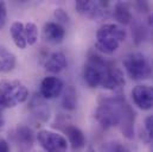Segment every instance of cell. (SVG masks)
I'll use <instances>...</instances> for the list:
<instances>
[{"mask_svg": "<svg viewBox=\"0 0 153 152\" xmlns=\"http://www.w3.org/2000/svg\"><path fill=\"white\" fill-rule=\"evenodd\" d=\"M94 116L103 128L120 126L123 137L129 140L135 136V112L121 95L101 98Z\"/></svg>", "mask_w": 153, "mask_h": 152, "instance_id": "obj_1", "label": "cell"}, {"mask_svg": "<svg viewBox=\"0 0 153 152\" xmlns=\"http://www.w3.org/2000/svg\"><path fill=\"white\" fill-rule=\"evenodd\" d=\"M126 30L117 24H103L96 31L95 46L99 51L111 55L120 48L121 43L126 40Z\"/></svg>", "mask_w": 153, "mask_h": 152, "instance_id": "obj_2", "label": "cell"}, {"mask_svg": "<svg viewBox=\"0 0 153 152\" xmlns=\"http://www.w3.org/2000/svg\"><path fill=\"white\" fill-rule=\"evenodd\" d=\"M29 99V89L19 80H0V102L6 108H13Z\"/></svg>", "mask_w": 153, "mask_h": 152, "instance_id": "obj_3", "label": "cell"}, {"mask_svg": "<svg viewBox=\"0 0 153 152\" xmlns=\"http://www.w3.org/2000/svg\"><path fill=\"white\" fill-rule=\"evenodd\" d=\"M113 63L103 60L101 56L96 54H89L88 61L83 69V78L84 82L90 88L101 87L108 69Z\"/></svg>", "mask_w": 153, "mask_h": 152, "instance_id": "obj_4", "label": "cell"}, {"mask_svg": "<svg viewBox=\"0 0 153 152\" xmlns=\"http://www.w3.org/2000/svg\"><path fill=\"white\" fill-rule=\"evenodd\" d=\"M122 64L127 75L134 81L149 78L152 74V64L150 60L141 52H131L126 55Z\"/></svg>", "mask_w": 153, "mask_h": 152, "instance_id": "obj_5", "label": "cell"}, {"mask_svg": "<svg viewBox=\"0 0 153 152\" xmlns=\"http://www.w3.org/2000/svg\"><path fill=\"white\" fill-rule=\"evenodd\" d=\"M76 11L84 18L93 20H103L112 16V4L109 1H93V0H77L75 2Z\"/></svg>", "mask_w": 153, "mask_h": 152, "instance_id": "obj_6", "label": "cell"}, {"mask_svg": "<svg viewBox=\"0 0 153 152\" xmlns=\"http://www.w3.org/2000/svg\"><path fill=\"white\" fill-rule=\"evenodd\" d=\"M39 145L45 152H67L68 151V140L64 136L49 131L40 130L36 134Z\"/></svg>", "mask_w": 153, "mask_h": 152, "instance_id": "obj_7", "label": "cell"}, {"mask_svg": "<svg viewBox=\"0 0 153 152\" xmlns=\"http://www.w3.org/2000/svg\"><path fill=\"white\" fill-rule=\"evenodd\" d=\"M11 138L18 152H30L35 144V133L26 125H18L12 132Z\"/></svg>", "mask_w": 153, "mask_h": 152, "instance_id": "obj_8", "label": "cell"}, {"mask_svg": "<svg viewBox=\"0 0 153 152\" xmlns=\"http://www.w3.org/2000/svg\"><path fill=\"white\" fill-rule=\"evenodd\" d=\"M132 99L135 106L143 111H150L153 108V86L138 84L132 89Z\"/></svg>", "mask_w": 153, "mask_h": 152, "instance_id": "obj_9", "label": "cell"}, {"mask_svg": "<svg viewBox=\"0 0 153 152\" xmlns=\"http://www.w3.org/2000/svg\"><path fill=\"white\" fill-rule=\"evenodd\" d=\"M64 89V83L59 77L46 76L42 80L39 87V94L45 100H51L58 98Z\"/></svg>", "mask_w": 153, "mask_h": 152, "instance_id": "obj_10", "label": "cell"}, {"mask_svg": "<svg viewBox=\"0 0 153 152\" xmlns=\"http://www.w3.org/2000/svg\"><path fill=\"white\" fill-rule=\"evenodd\" d=\"M29 112L31 115L42 122H46L50 119V108L46 104V100L44 98H42L40 94H35L33 96L30 98L29 100Z\"/></svg>", "mask_w": 153, "mask_h": 152, "instance_id": "obj_11", "label": "cell"}, {"mask_svg": "<svg viewBox=\"0 0 153 152\" xmlns=\"http://www.w3.org/2000/svg\"><path fill=\"white\" fill-rule=\"evenodd\" d=\"M125 77H123V73L121 69H119L115 64H112L111 68L108 69L106 77L103 80L102 83V88L107 89V90H112V92H116L120 93L123 87H125Z\"/></svg>", "mask_w": 153, "mask_h": 152, "instance_id": "obj_12", "label": "cell"}, {"mask_svg": "<svg viewBox=\"0 0 153 152\" xmlns=\"http://www.w3.org/2000/svg\"><path fill=\"white\" fill-rule=\"evenodd\" d=\"M68 138V144L71 148L73 152H82L85 148V137L84 133L75 125H65L63 128Z\"/></svg>", "mask_w": 153, "mask_h": 152, "instance_id": "obj_13", "label": "cell"}, {"mask_svg": "<svg viewBox=\"0 0 153 152\" xmlns=\"http://www.w3.org/2000/svg\"><path fill=\"white\" fill-rule=\"evenodd\" d=\"M65 37L64 26L59 25L56 22H48L43 28V38L50 44H59Z\"/></svg>", "mask_w": 153, "mask_h": 152, "instance_id": "obj_14", "label": "cell"}, {"mask_svg": "<svg viewBox=\"0 0 153 152\" xmlns=\"http://www.w3.org/2000/svg\"><path fill=\"white\" fill-rule=\"evenodd\" d=\"M67 66H68L67 56L61 51L52 52L44 63L45 69L51 74H58L63 72L67 68Z\"/></svg>", "mask_w": 153, "mask_h": 152, "instance_id": "obj_15", "label": "cell"}, {"mask_svg": "<svg viewBox=\"0 0 153 152\" xmlns=\"http://www.w3.org/2000/svg\"><path fill=\"white\" fill-rule=\"evenodd\" d=\"M112 16L121 25H128L133 20V14H132L128 5L125 2H116L115 4L113 11H112Z\"/></svg>", "mask_w": 153, "mask_h": 152, "instance_id": "obj_16", "label": "cell"}, {"mask_svg": "<svg viewBox=\"0 0 153 152\" xmlns=\"http://www.w3.org/2000/svg\"><path fill=\"white\" fill-rule=\"evenodd\" d=\"M17 64L16 55L10 51L6 46L0 45V73H10L14 69Z\"/></svg>", "mask_w": 153, "mask_h": 152, "instance_id": "obj_17", "label": "cell"}, {"mask_svg": "<svg viewBox=\"0 0 153 152\" xmlns=\"http://www.w3.org/2000/svg\"><path fill=\"white\" fill-rule=\"evenodd\" d=\"M10 32H11V37L17 48L24 50L27 46V43L25 39V32H24V24L22 22L12 23V25L10 28Z\"/></svg>", "mask_w": 153, "mask_h": 152, "instance_id": "obj_18", "label": "cell"}, {"mask_svg": "<svg viewBox=\"0 0 153 152\" xmlns=\"http://www.w3.org/2000/svg\"><path fill=\"white\" fill-rule=\"evenodd\" d=\"M62 107L67 111H74L77 107L76 89L73 86H68L63 92L62 96Z\"/></svg>", "mask_w": 153, "mask_h": 152, "instance_id": "obj_19", "label": "cell"}, {"mask_svg": "<svg viewBox=\"0 0 153 152\" xmlns=\"http://www.w3.org/2000/svg\"><path fill=\"white\" fill-rule=\"evenodd\" d=\"M24 32L27 45H35L38 40V28L35 23L29 22L24 24Z\"/></svg>", "mask_w": 153, "mask_h": 152, "instance_id": "obj_20", "label": "cell"}, {"mask_svg": "<svg viewBox=\"0 0 153 152\" xmlns=\"http://www.w3.org/2000/svg\"><path fill=\"white\" fill-rule=\"evenodd\" d=\"M100 152H131V150L120 142L111 140L101 144Z\"/></svg>", "mask_w": 153, "mask_h": 152, "instance_id": "obj_21", "label": "cell"}, {"mask_svg": "<svg viewBox=\"0 0 153 152\" xmlns=\"http://www.w3.org/2000/svg\"><path fill=\"white\" fill-rule=\"evenodd\" d=\"M53 17L56 19V23H58L62 26L70 24V17H69V14L63 8H61V7H58V8H56L53 11Z\"/></svg>", "mask_w": 153, "mask_h": 152, "instance_id": "obj_22", "label": "cell"}, {"mask_svg": "<svg viewBox=\"0 0 153 152\" xmlns=\"http://www.w3.org/2000/svg\"><path fill=\"white\" fill-rule=\"evenodd\" d=\"M144 127H145V133L147 138L150 140H153V115H149L145 118Z\"/></svg>", "mask_w": 153, "mask_h": 152, "instance_id": "obj_23", "label": "cell"}, {"mask_svg": "<svg viewBox=\"0 0 153 152\" xmlns=\"http://www.w3.org/2000/svg\"><path fill=\"white\" fill-rule=\"evenodd\" d=\"M7 22V7L4 1H0V30H2Z\"/></svg>", "mask_w": 153, "mask_h": 152, "instance_id": "obj_24", "label": "cell"}, {"mask_svg": "<svg viewBox=\"0 0 153 152\" xmlns=\"http://www.w3.org/2000/svg\"><path fill=\"white\" fill-rule=\"evenodd\" d=\"M0 152H11L10 145L5 139H0Z\"/></svg>", "mask_w": 153, "mask_h": 152, "instance_id": "obj_25", "label": "cell"}, {"mask_svg": "<svg viewBox=\"0 0 153 152\" xmlns=\"http://www.w3.org/2000/svg\"><path fill=\"white\" fill-rule=\"evenodd\" d=\"M4 110H5V107L1 105V102H0V116H2V112H4Z\"/></svg>", "mask_w": 153, "mask_h": 152, "instance_id": "obj_26", "label": "cell"}, {"mask_svg": "<svg viewBox=\"0 0 153 152\" xmlns=\"http://www.w3.org/2000/svg\"><path fill=\"white\" fill-rule=\"evenodd\" d=\"M4 122H5V121H4V118H2V116H0V128L4 126Z\"/></svg>", "mask_w": 153, "mask_h": 152, "instance_id": "obj_27", "label": "cell"}, {"mask_svg": "<svg viewBox=\"0 0 153 152\" xmlns=\"http://www.w3.org/2000/svg\"><path fill=\"white\" fill-rule=\"evenodd\" d=\"M150 24H151V26L153 28V14L150 16Z\"/></svg>", "mask_w": 153, "mask_h": 152, "instance_id": "obj_28", "label": "cell"}, {"mask_svg": "<svg viewBox=\"0 0 153 152\" xmlns=\"http://www.w3.org/2000/svg\"><path fill=\"white\" fill-rule=\"evenodd\" d=\"M85 152H96V151H95V150H94L93 148H89V149H88V150H87Z\"/></svg>", "mask_w": 153, "mask_h": 152, "instance_id": "obj_29", "label": "cell"}]
</instances>
